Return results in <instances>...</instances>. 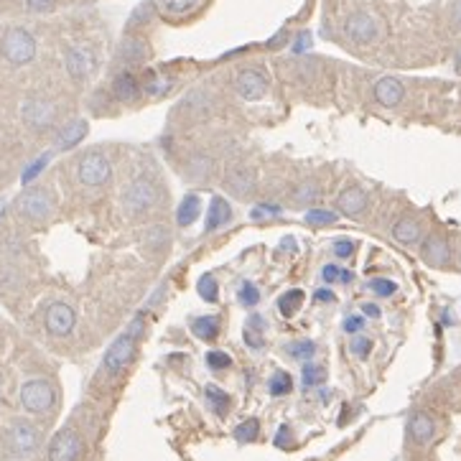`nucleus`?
I'll return each instance as SVG.
<instances>
[{
  "mask_svg": "<svg viewBox=\"0 0 461 461\" xmlns=\"http://www.w3.org/2000/svg\"><path fill=\"white\" fill-rule=\"evenodd\" d=\"M156 201H158V189H156V183L146 176H138L136 181L128 183L123 191V209L128 214H133V217L146 214L151 207H156Z\"/></svg>",
  "mask_w": 461,
  "mask_h": 461,
  "instance_id": "nucleus-1",
  "label": "nucleus"
},
{
  "mask_svg": "<svg viewBox=\"0 0 461 461\" xmlns=\"http://www.w3.org/2000/svg\"><path fill=\"white\" fill-rule=\"evenodd\" d=\"M280 212V207H275V204H260V207H255L253 212H250V217L253 219H263V217H275V214Z\"/></svg>",
  "mask_w": 461,
  "mask_h": 461,
  "instance_id": "nucleus-45",
  "label": "nucleus"
},
{
  "mask_svg": "<svg viewBox=\"0 0 461 461\" xmlns=\"http://www.w3.org/2000/svg\"><path fill=\"white\" fill-rule=\"evenodd\" d=\"M110 173H113V166L100 151H87L77 163V176L84 186H105L110 181Z\"/></svg>",
  "mask_w": 461,
  "mask_h": 461,
  "instance_id": "nucleus-3",
  "label": "nucleus"
},
{
  "mask_svg": "<svg viewBox=\"0 0 461 461\" xmlns=\"http://www.w3.org/2000/svg\"><path fill=\"white\" fill-rule=\"evenodd\" d=\"M74 321H77V313L69 303H51L46 308V331L54 337H69L71 329H74Z\"/></svg>",
  "mask_w": 461,
  "mask_h": 461,
  "instance_id": "nucleus-9",
  "label": "nucleus"
},
{
  "mask_svg": "<svg viewBox=\"0 0 461 461\" xmlns=\"http://www.w3.org/2000/svg\"><path fill=\"white\" fill-rule=\"evenodd\" d=\"M326 380V370L319 365H306L303 367V385L306 387H316Z\"/></svg>",
  "mask_w": 461,
  "mask_h": 461,
  "instance_id": "nucleus-35",
  "label": "nucleus"
},
{
  "mask_svg": "<svg viewBox=\"0 0 461 461\" xmlns=\"http://www.w3.org/2000/svg\"><path fill=\"white\" fill-rule=\"evenodd\" d=\"M64 61H66V71H69L74 79H84L87 74L95 71V54L84 46L69 49L66 56H64Z\"/></svg>",
  "mask_w": 461,
  "mask_h": 461,
  "instance_id": "nucleus-12",
  "label": "nucleus"
},
{
  "mask_svg": "<svg viewBox=\"0 0 461 461\" xmlns=\"http://www.w3.org/2000/svg\"><path fill=\"white\" fill-rule=\"evenodd\" d=\"M258 431H260V423L250 418L235 428V436H237V441H253V438L258 436Z\"/></svg>",
  "mask_w": 461,
  "mask_h": 461,
  "instance_id": "nucleus-39",
  "label": "nucleus"
},
{
  "mask_svg": "<svg viewBox=\"0 0 461 461\" xmlns=\"http://www.w3.org/2000/svg\"><path fill=\"white\" fill-rule=\"evenodd\" d=\"M321 278H324L326 283H349V280H352V273L342 270V268H337V265H324Z\"/></svg>",
  "mask_w": 461,
  "mask_h": 461,
  "instance_id": "nucleus-36",
  "label": "nucleus"
},
{
  "mask_svg": "<svg viewBox=\"0 0 461 461\" xmlns=\"http://www.w3.org/2000/svg\"><path fill=\"white\" fill-rule=\"evenodd\" d=\"M232 217L230 204H227L222 196H212V204H209V219H207V232L219 230L222 225H227Z\"/></svg>",
  "mask_w": 461,
  "mask_h": 461,
  "instance_id": "nucleus-22",
  "label": "nucleus"
},
{
  "mask_svg": "<svg viewBox=\"0 0 461 461\" xmlns=\"http://www.w3.org/2000/svg\"><path fill=\"white\" fill-rule=\"evenodd\" d=\"M392 237L402 245H415L420 240V225L410 217L397 219L395 225H392Z\"/></svg>",
  "mask_w": 461,
  "mask_h": 461,
  "instance_id": "nucleus-21",
  "label": "nucleus"
},
{
  "mask_svg": "<svg viewBox=\"0 0 461 461\" xmlns=\"http://www.w3.org/2000/svg\"><path fill=\"white\" fill-rule=\"evenodd\" d=\"M207 397H209V402H212L214 410H217L219 415L227 413V408H230V395H227L222 387H217V385H209V387H207Z\"/></svg>",
  "mask_w": 461,
  "mask_h": 461,
  "instance_id": "nucleus-29",
  "label": "nucleus"
},
{
  "mask_svg": "<svg viewBox=\"0 0 461 461\" xmlns=\"http://www.w3.org/2000/svg\"><path fill=\"white\" fill-rule=\"evenodd\" d=\"M54 3H56V0H26V6H29L31 11H36V13H46V11H51Z\"/></svg>",
  "mask_w": 461,
  "mask_h": 461,
  "instance_id": "nucleus-48",
  "label": "nucleus"
},
{
  "mask_svg": "<svg viewBox=\"0 0 461 461\" xmlns=\"http://www.w3.org/2000/svg\"><path fill=\"white\" fill-rule=\"evenodd\" d=\"M151 16H153V6H151V3H143V6L138 8L136 13H133L131 24H133V26H138V24H146V21H148Z\"/></svg>",
  "mask_w": 461,
  "mask_h": 461,
  "instance_id": "nucleus-44",
  "label": "nucleus"
},
{
  "mask_svg": "<svg viewBox=\"0 0 461 461\" xmlns=\"http://www.w3.org/2000/svg\"><path fill=\"white\" fill-rule=\"evenodd\" d=\"M46 163H49V156H41V158L36 161V163H31L29 168H26V173H24V183H29L34 176H39V173H41V168H44Z\"/></svg>",
  "mask_w": 461,
  "mask_h": 461,
  "instance_id": "nucleus-46",
  "label": "nucleus"
},
{
  "mask_svg": "<svg viewBox=\"0 0 461 461\" xmlns=\"http://www.w3.org/2000/svg\"><path fill=\"white\" fill-rule=\"evenodd\" d=\"M370 349H373V342H370V339H365V337L352 339V352H355L357 357H362V360L370 355Z\"/></svg>",
  "mask_w": 461,
  "mask_h": 461,
  "instance_id": "nucleus-43",
  "label": "nucleus"
},
{
  "mask_svg": "<svg viewBox=\"0 0 461 461\" xmlns=\"http://www.w3.org/2000/svg\"><path fill=\"white\" fill-rule=\"evenodd\" d=\"M21 402L29 413H46L54 405V387L46 380H29L21 387Z\"/></svg>",
  "mask_w": 461,
  "mask_h": 461,
  "instance_id": "nucleus-5",
  "label": "nucleus"
},
{
  "mask_svg": "<svg viewBox=\"0 0 461 461\" xmlns=\"http://www.w3.org/2000/svg\"><path fill=\"white\" fill-rule=\"evenodd\" d=\"M225 183L237 196H248L255 186V173L250 171V168H245V166H237V168H232V171L227 173Z\"/></svg>",
  "mask_w": 461,
  "mask_h": 461,
  "instance_id": "nucleus-17",
  "label": "nucleus"
},
{
  "mask_svg": "<svg viewBox=\"0 0 461 461\" xmlns=\"http://www.w3.org/2000/svg\"><path fill=\"white\" fill-rule=\"evenodd\" d=\"M209 168H212V161H209L207 156H194V158L189 161V176H194V178H204L209 173Z\"/></svg>",
  "mask_w": 461,
  "mask_h": 461,
  "instance_id": "nucleus-37",
  "label": "nucleus"
},
{
  "mask_svg": "<svg viewBox=\"0 0 461 461\" xmlns=\"http://www.w3.org/2000/svg\"><path fill=\"white\" fill-rule=\"evenodd\" d=\"M275 444H278V446H288V428H280L278 438H275Z\"/></svg>",
  "mask_w": 461,
  "mask_h": 461,
  "instance_id": "nucleus-55",
  "label": "nucleus"
},
{
  "mask_svg": "<svg viewBox=\"0 0 461 461\" xmlns=\"http://www.w3.org/2000/svg\"><path fill=\"white\" fill-rule=\"evenodd\" d=\"M370 290L378 293V296H392V293H395V283L387 278H375V280H370Z\"/></svg>",
  "mask_w": 461,
  "mask_h": 461,
  "instance_id": "nucleus-42",
  "label": "nucleus"
},
{
  "mask_svg": "<svg viewBox=\"0 0 461 461\" xmlns=\"http://www.w3.org/2000/svg\"><path fill=\"white\" fill-rule=\"evenodd\" d=\"M171 87H173V82L168 77H161V74H148V82H146V95L156 100V97H163Z\"/></svg>",
  "mask_w": 461,
  "mask_h": 461,
  "instance_id": "nucleus-28",
  "label": "nucleus"
},
{
  "mask_svg": "<svg viewBox=\"0 0 461 461\" xmlns=\"http://www.w3.org/2000/svg\"><path fill=\"white\" fill-rule=\"evenodd\" d=\"M235 89L245 100H260L268 92V82L258 69H243L235 79Z\"/></svg>",
  "mask_w": 461,
  "mask_h": 461,
  "instance_id": "nucleus-10",
  "label": "nucleus"
},
{
  "mask_svg": "<svg viewBox=\"0 0 461 461\" xmlns=\"http://www.w3.org/2000/svg\"><path fill=\"white\" fill-rule=\"evenodd\" d=\"M362 326H365V319H362V316H349V319L344 321V329H347L349 334H357V331H362Z\"/></svg>",
  "mask_w": 461,
  "mask_h": 461,
  "instance_id": "nucleus-49",
  "label": "nucleus"
},
{
  "mask_svg": "<svg viewBox=\"0 0 461 461\" xmlns=\"http://www.w3.org/2000/svg\"><path fill=\"white\" fill-rule=\"evenodd\" d=\"M196 293H199L204 301H209V303H214L217 301V293H219V285H217V280L212 278V275H201L199 278V283H196Z\"/></svg>",
  "mask_w": 461,
  "mask_h": 461,
  "instance_id": "nucleus-30",
  "label": "nucleus"
},
{
  "mask_svg": "<svg viewBox=\"0 0 461 461\" xmlns=\"http://www.w3.org/2000/svg\"><path fill=\"white\" fill-rule=\"evenodd\" d=\"M16 209L24 214L26 219L41 222V219H46L49 214L54 212V199L46 194V189H31V191H24V194L18 196Z\"/></svg>",
  "mask_w": 461,
  "mask_h": 461,
  "instance_id": "nucleus-6",
  "label": "nucleus"
},
{
  "mask_svg": "<svg viewBox=\"0 0 461 461\" xmlns=\"http://www.w3.org/2000/svg\"><path fill=\"white\" fill-rule=\"evenodd\" d=\"M133 357H136V339L131 334H125V337H118L110 344V349L105 352V360H102V367H105V373L118 375L131 365Z\"/></svg>",
  "mask_w": 461,
  "mask_h": 461,
  "instance_id": "nucleus-7",
  "label": "nucleus"
},
{
  "mask_svg": "<svg viewBox=\"0 0 461 461\" xmlns=\"http://www.w3.org/2000/svg\"><path fill=\"white\" fill-rule=\"evenodd\" d=\"M451 21L456 29H461V0H454V6H451Z\"/></svg>",
  "mask_w": 461,
  "mask_h": 461,
  "instance_id": "nucleus-51",
  "label": "nucleus"
},
{
  "mask_svg": "<svg viewBox=\"0 0 461 461\" xmlns=\"http://www.w3.org/2000/svg\"><path fill=\"white\" fill-rule=\"evenodd\" d=\"M420 253H423V260L433 268L446 265L451 258V250H449V245H446V240L444 237H436V235L428 237L426 243H423V248H420Z\"/></svg>",
  "mask_w": 461,
  "mask_h": 461,
  "instance_id": "nucleus-15",
  "label": "nucleus"
},
{
  "mask_svg": "<svg viewBox=\"0 0 461 461\" xmlns=\"http://www.w3.org/2000/svg\"><path fill=\"white\" fill-rule=\"evenodd\" d=\"M337 207H339V212L347 214V217H357V214H362L367 209V194L362 189H357V186L344 189L337 199Z\"/></svg>",
  "mask_w": 461,
  "mask_h": 461,
  "instance_id": "nucleus-16",
  "label": "nucleus"
},
{
  "mask_svg": "<svg viewBox=\"0 0 461 461\" xmlns=\"http://www.w3.org/2000/svg\"><path fill=\"white\" fill-rule=\"evenodd\" d=\"M362 311H365L367 316H373V319H378V316H380V308L375 306V303H365V306H362Z\"/></svg>",
  "mask_w": 461,
  "mask_h": 461,
  "instance_id": "nucleus-54",
  "label": "nucleus"
},
{
  "mask_svg": "<svg viewBox=\"0 0 461 461\" xmlns=\"http://www.w3.org/2000/svg\"><path fill=\"white\" fill-rule=\"evenodd\" d=\"M24 120L31 125V128L41 131V128L51 125V120H54V105H49V102H44V100L26 102V105H24Z\"/></svg>",
  "mask_w": 461,
  "mask_h": 461,
  "instance_id": "nucleus-14",
  "label": "nucleus"
},
{
  "mask_svg": "<svg viewBox=\"0 0 461 461\" xmlns=\"http://www.w3.org/2000/svg\"><path fill=\"white\" fill-rule=\"evenodd\" d=\"M402 97H405V87H402L400 79H395V77L378 79V84H375V100H378L383 107L400 105Z\"/></svg>",
  "mask_w": 461,
  "mask_h": 461,
  "instance_id": "nucleus-13",
  "label": "nucleus"
},
{
  "mask_svg": "<svg viewBox=\"0 0 461 461\" xmlns=\"http://www.w3.org/2000/svg\"><path fill=\"white\" fill-rule=\"evenodd\" d=\"M79 456H82V438L77 431L64 428L51 438L49 461H79Z\"/></svg>",
  "mask_w": 461,
  "mask_h": 461,
  "instance_id": "nucleus-8",
  "label": "nucleus"
},
{
  "mask_svg": "<svg viewBox=\"0 0 461 461\" xmlns=\"http://www.w3.org/2000/svg\"><path fill=\"white\" fill-rule=\"evenodd\" d=\"M263 319L260 316H253V321H250V326L245 329V342H248V347L253 349H260L263 347Z\"/></svg>",
  "mask_w": 461,
  "mask_h": 461,
  "instance_id": "nucleus-31",
  "label": "nucleus"
},
{
  "mask_svg": "<svg viewBox=\"0 0 461 461\" xmlns=\"http://www.w3.org/2000/svg\"><path fill=\"white\" fill-rule=\"evenodd\" d=\"M0 51H3V56L13 66H24L29 61H34L36 41L26 29H8L6 36H3V41H0Z\"/></svg>",
  "mask_w": 461,
  "mask_h": 461,
  "instance_id": "nucleus-2",
  "label": "nucleus"
},
{
  "mask_svg": "<svg viewBox=\"0 0 461 461\" xmlns=\"http://www.w3.org/2000/svg\"><path fill=\"white\" fill-rule=\"evenodd\" d=\"M240 303H243V306H248V308H253L255 303L260 301V290L255 288L253 283H243V288H240Z\"/></svg>",
  "mask_w": 461,
  "mask_h": 461,
  "instance_id": "nucleus-40",
  "label": "nucleus"
},
{
  "mask_svg": "<svg viewBox=\"0 0 461 461\" xmlns=\"http://www.w3.org/2000/svg\"><path fill=\"white\" fill-rule=\"evenodd\" d=\"M196 6V0H163V11L168 16H183Z\"/></svg>",
  "mask_w": 461,
  "mask_h": 461,
  "instance_id": "nucleus-38",
  "label": "nucleus"
},
{
  "mask_svg": "<svg viewBox=\"0 0 461 461\" xmlns=\"http://www.w3.org/2000/svg\"><path fill=\"white\" fill-rule=\"evenodd\" d=\"M199 212H201V199H199V194H186V196L181 199V204H178L176 222H178L181 227H189L191 222H196Z\"/></svg>",
  "mask_w": 461,
  "mask_h": 461,
  "instance_id": "nucleus-23",
  "label": "nucleus"
},
{
  "mask_svg": "<svg viewBox=\"0 0 461 461\" xmlns=\"http://www.w3.org/2000/svg\"><path fill=\"white\" fill-rule=\"evenodd\" d=\"M84 136H87V123H84V120H74V123L66 125L64 131H59V138H56V148H59V151L74 148V146H77Z\"/></svg>",
  "mask_w": 461,
  "mask_h": 461,
  "instance_id": "nucleus-19",
  "label": "nucleus"
},
{
  "mask_svg": "<svg viewBox=\"0 0 461 461\" xmlns=\"http://www.w3.org/2000/svg\"><path fill=\"white\" fill-rule=\"evenodd\" d=\"M410 436L415 444H431V438L436 436V423L426 413H415L410 418Z\"/></svg>",
  "mask_w": 461,
  "mask_h": 461,
  "instance_id": "nucleus-18",
  "label": "nucleus"
},
{
  "mask_svg": "<svg viewBox=\"0 0 461 461\" xmlns=\"http://www.w3.org/2000/svg\"><path fill=\"white\" fill-rule=\"evenodd\" d=\"M316 196H319V186H316V181H303L293 189L290 201H293L296 207H308V204L316 201Z\"/></svg>",
  "mask_w": 461,
  "mask_h": 461,
  "instance_id": "nucleus-25",
  "label": "nucleus"
},
{
  "mask_svg": "<svg viewBox=\"0 0 461 461\" xmlns=\"http://www.w3.org/2000/svg\"><path fill=\"white\" fill-rule=\"evenodd\" d=\"M8 438H11V449L21 456H29L31 451H36V446H39V431H36L31 423H26V420L13 423Z\"/></svg>",
  "mask_w": 461,
  "mask_h": 461,
  "instance_id": "nucleus-11",
  "label": "nucleus"
},
{
  "mask_svg": "<svg viewBox=\"0 0 461 461\" xmlns=\"http://www.w3.org/2000/svg\"><path fill=\"white\" fill-rule=\"evenodd\" d=\"M128 334H131L133 339H138L143 334V316H136L131 324V329H128Z\"/></svg>",
  "mask_w": 461,
  "mask_h": 461,
  "instance_id": "nucleus-50",
  "label": "nucleus"
},
{
  "mask_svg": "<svg viewBox=\"0 0 461 461\" xmlns=\"http://www.w3.org/2000/svg\"><path fill=\"white\" fill-rule=\"evenodd\" d=\"M288 355L293 357V360H308V357L316 355V344L308 342V339L293 342V344H288Z\"/></svg>",
  "mask_w": 461,
  "mask_h": 461,
  "instance_id": "nucleus-33",
  "label": "nucleus"
},
{
  "mask_svg": "<svg viewBox=\"0 0 461 461\" xmlns=\"http://www.w3.org/2000/svg\"><path fill=\"white\" fill-rule=\"evenodd\" d=\"M301 303H303V290H298V288L288 290V293H283V296L278 298V308L283 316H293V313L301 308Z\"/></svg>",
  "mask_w": 461,
  "mask_h": 461,
  "instance_id": "nucleus-26",
  "label": "nucleus"
},
{
  "mask_svg": "<svg viewBox=\"0 0 461 461\" xmlns=\"http://www.w3.org/2000/svg\"><path fill=\"white\" fill-rule=\"evenodd\" d=\"M334 222H337V212H329V209H311V212H306V225L311 227L334 225Z\"/></svg>",
  "mask_w": 461,
  "mask_h": 461,
  "instance_id": "nucleus-32",
  "label": "nucleus"
},
{
  "mask_svg": "<svg viewBox=\"0 0 461 461\" xmlns=\"http://www.w3.org/2000/svg\"><path fill=\"white\" fill-rule=\"evenodd\" d=\"M113 92L118 100L123 102H131L138 97V92H141V84H138V79L133 77L131 71H123V74H118L113 82Z\"/></svg>",
  "mask_w": 461,
  "mask_h": 461,
  "instance_id": "nucleus-20",
  "label": "nucleus"
},
{
  "mask_svg": "<svg viewBox=\"0 0 461 461\" xmlns=\"http://www.w3.org/2000/svg\"><path fill=\"white\" fill-rule=\"evenodd\" d=\"M316 301H321V303H326V301H334V293L331 290H326V288H321V290H316Z\"/></svg>",
  "mask_w": 461,
  "mask_h": 461,
  "instance_id": "nucleus-53",
  "label": "nucleus"
},
{
  "mask_svg": "<svg viewBox=\"0 0 461 461\" xmlns=\"http://www.w3.org/2000/svg\"><path fill=\"white\" fill-rule=\"evenodd\" d=\"M293 387V380H290L288 373L278 370V373L270 378V395H285V392Z\"/></svg>",
  "mask_w": 461,
  "mask_h": 461,
  "instance_id": "nucleus-34",
  "label": "nucleus"
},
{
  "mask_svg": "<svg viewBox=\"0 0 461 461\" xmlns=\"http://www.w3.org/2000/svg\"><path fill=\"white\" fill-rule=\"evenodd\" d=\"M207 365L212 367V370H227V367L232 365V357L230 355H225V352H209L207 355Z\"/></svg>",
  "mask_w": 461,
  "mask_h": 461,
  "instance_id": "nucleus-41",
  "label": "nucleus"
},
{
  "mask_svg": "<svg viewBox=\"0 0 461 461\" xmlns=\"http://www.w3.org/2000/svg\"><path fill=\"white\" fill-rule=\"evenodd\" d=\"M191 329H194V334L199 339H214L219 331V324H217V319H212V316H199V319L191 321Z\"/></svg>",
  "mask_w": 461,
  "mask_h": 461,
  "instance_id": "nucleus-27",
  "label": "nucleus"
},
{
  "mask_svg": "<svg viewBox=\"0 0 461 461\" xmlns=\"http://www.w3.org/2000/svg\"><path fill=\"white\" fill-rule=\"evenodd\" d=\"M344 34H347L349 41L367 46V44H375L380 39V21L370 13H352L344 24Z\"/></svg>",
  "mask_w": 461,
  "mask_h": 461,
  "instance_id": "nucleus-4",
  "label": "nucleus"
},
{
  "mask_svg": "<svg viewBox=\"0 0 461 461\" xmlns=\"http://www.w3.org/2000/svg\"><path fill=\"white\" fill-rule=\"evenodd\" d=\"M308 41H311V39H308V34H301V36H298V41L293 44V51H296V54L306 51V49H308Z\"/></svg>",
  "mask_w": 461,
  "mask_h": 461,
  "instance_id": "nucleus-52",
  "label": "nucleus"
},
{
  "mask_svg": "<svg viewBox=\"0 0 461 461\" xmlns=\"http://www.w3.org/2000/svg\"><path fill=\"white\" fill-rule=\"evenodd\" d=\"M120 56H123V61H128V64H141V61H146V56H148V46H146L141 39H128V41L123 44V49H120Z\"/></svg>",
  "mask_w": 461,
  "mask_h": 461,
  "instance_id": "nucleus-24",
  "label": "nucleus"
},
{
  "mask_svg": "<svg viewBox=\"0 0 461 461\" xmlns=\"http://www.w3.org/2000/svg\"><path fill=\"white\" fill-rule=\"evenodd\" d=\"M355 253V243H349V240H337V243H334V255H337V258H349V255Z\"/></svg>",
  "mask_w": 461,
  "mask_h": 461,
  "instance_id": "nucleus-47",
  "label": "nucleus"
},
{
  "mask_svg": "<svg viewBox=\"0 0 461 461\" xmlns=\"http://www.w3.org/2000/svg\"><path fill=\"white\" fill-rule=\"evenodd\" d=\"M280 245H283L285 250H293V253H296V240H290V237H285V240H283Z\"/></svg>",
  "mask_w": 461,
  "mask_h": 461,
  "instance_id": "nucleus-56",
  "label": "nucleus"
}]
</instances>
